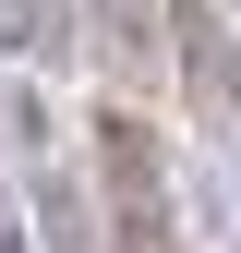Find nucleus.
Here are the masks:
<instances>
[{
  "label": "nucleus",
  "instance_id": "1",
  "mask_svg": "<svg viewBox=\"0 0 241 253\" xmlns=\"http://www.w3.org/2000/svg\"><path fill=\"white\" fill-rule=\"evenodd\" d=\"M97 193H109V253H181L169 229V157L133 109H97Z\"/></svg>",
  "mask_w": 241,
  "mask_h": 253
},
{
  "label": "nucleus",
  "instance_id": "2",
  "mask_svg": "<svg viewBox=\"0 0 241 253\" xmlns=\"http://www.w3.org/2000/svg\"><path fill=\"white\" fill-rule=\"evenodd\" d=\"M169 48H181V84H193V121L205 133H241V60H229L217 0H169Z\"/></svg>",
  "mask_w": 241,
  "mask_h": 253
},
{
  "label": "nucleus",
  "instance_id": "3",
  "mask_svg": "<svg viewBox=\"0 0 241 253\" xmlns=\"http://www.w3.org/2000/svg\"><path fill=\"white\" fill-rule=\"evenodd\" d=\"M0 48L12 60H60L73 48V0H0Z\"/></svg>",
  "mask_w": 241,
  "mask_h": 253
},
{
  "label": "nucleus",
  "instance_id": "4",
  "mask_svg": "<svg viewBox=\"0 0 241 253\" xmlns=\"http://www.w3.org/2000/svg\"><path fill=\"white\" fill-rule=\"evenodd\" d=\"M97 37H109L120 60H145V48L169 37V0H97Z\"/></svg>",
  "mask_w": 241,
  "mask_h": 253
},
{
  "label": "nucleus",
  "instance_id": "5",
  "mask_svg": "<svg viewBox=\"0 0 241 253\" xmlns=\"http://www.w3.org/2000/svg\"><path fill=\"white\" fill-rule=\"evenodd\" d=\"M0 253H24V229H12V217H0Z\"/></svg>",
  "mask_w": 241,
  "mask_h": 253
}]
</instances>
